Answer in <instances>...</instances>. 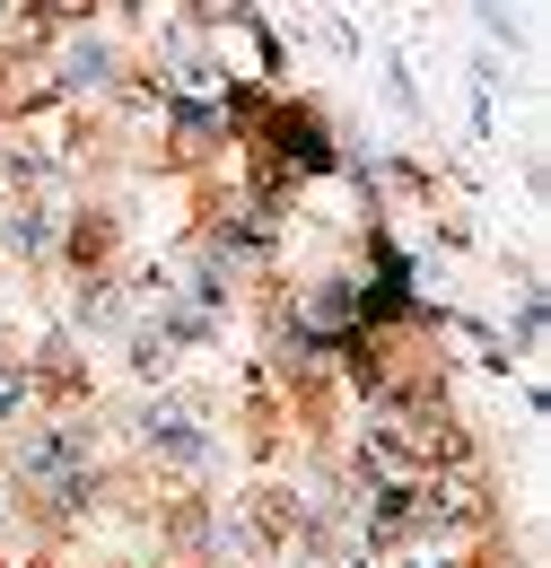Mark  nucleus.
Wrapping results in <instances>:
<instances>
[{
	"label": "nucleus",
	"mask_w": 551,
	"mask_h": 568,
	"mask_svg": "<svg viewBox=\"0 0 551 568\" xmlns=\"http://www.w3.org/2000/svg\"><path fill=\"white\" fill-rule=\"evenodd\" d=\"M114 79H123V53H114L106 36L70 27L62 44H53V88H62V97H106Z\"/></svg>",
	"instance_id": "7ed1b4c3"
},
{
	"label": "nucleus",
	"mask_w": 551,
	"mask_h": 568,
	"mask_svg": "<svg viewBox=\"0 0 551 568\" xmlns=\"http://www.w3.org/2000/svg\"><path fill=\"white\" fill-rule=\"evenodd\" d=\"M132 437H140V455H149L158 473H210V455H219V437L202 428V412H193V403H176V394L140 403V412H132Z\"/></svg>",
	"instance_id": "f257e3e1"
},
{
	"label": "nucleus",
	"mask_w": 551,
	"mask_h": 568,
	"mask_svg": "<svg viewBox=\"0 0 551 568\" xmlns=\"http://www.w3.org/2000/svg\"><path fill=\"white\" fill-rule=\"evenodd\" d=\"M0 245H9L18 263H53V245H62V219L44 211V202H9V211H0Z\"/></svg>",
	"instance_id": "20e7f679"
},
{
	"label": "nucleus",
	"mask_w": 551,
	"mask_h": 568,
	"mask_svg": "<svg viewBox=\"0 0 551 568\" xmlns=\"http://www.w3.org/2000/svg\"><path fill=\"white\" fill-rule=\"evenodd\" d=\"M263 141H272V158L298 166V175H333V166H342V149H333V132H324L315 105H272V114H263Z\"/></svg>",
	"instance_id": "f03ea898"
}]
</instances>
